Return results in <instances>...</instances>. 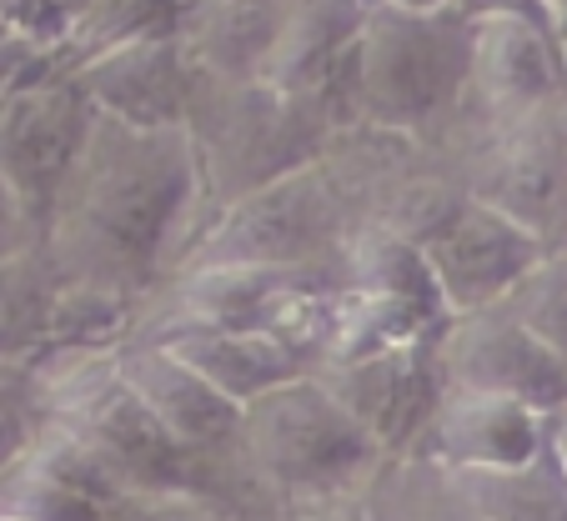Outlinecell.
Instances as JSON below:
<instances>
[{
  "label": "cell",
  "instance_id": "obj_1",
  "mask_svg": "<svg viewBox=\"0 0 567 521\" xmlns=\"http://www.w3.org/2000/svg\"><path fill=\"white\" fill-rule=\"evenodd\" d=\"M202 196V160L186 126L151 131L91 111L41 211V261L55 286L131 301L176 267Z\"/></svg>",
  "mask_w": 567,
  "mask_h": 521
},
{
  "label": "cell",
  "instance_id": "obj_2",
  "mask_svg": "<svg viewBox=\"0 0 567 521\" xmlns=\"http://www.w3.org/2000/svg\"><path fill=\"white\" fill-rule=\"evenodd\" d=\"M472 15L457 6H382L367 0L352 41V116L382 136H417L462 106Z\"/></svg>",
  "mask_w": 567,
  "mask_h": 521
},
{
  "label": "cell",
  "instance_id": "obj_3",
  "mask_svg": "<svg viewBox=\"0 0 567 521\" xmlns=\"http://www.w3.org/2000/svg\"><path fill=\"white\" fill-rule=\"evenodd\" d=\"M236 451L247 457L257 481L297 507L357 497L386 461L372 431L327 392L317 372L291 376L241 406Z\"/></svg>",
  "mask_w": 567,
  "mask_h": 521
},
{
  "label": "cell",
  "instance_id": "obj_4",
  "mask_svg": "<svg viewBox=\"0 0 567 521\" xmlns=\"http://www.w3.org/2000/svg\"><path fill=\"white\" fill-rule=\"evenodd\" d=\"M347 211L327 160H297L281 176L231 196L206 231H196L186 267H311L347 246Z\"/></svg>",
  "mask_w": 567,
  "mask_h": 521
},
{
  "label": "cell",
  "instance_id": "obj_5",
  "mask_svg": "<svg viewBox=\"0 0 567 521\" xmlns=\"http://www.w3.org/2000/svg\"><path fill=\"white\" fill-rule=\"evenodd\" d=\"M41 392H45V421L71 431L126 491H136V497L202 491L192 481V461L202 457L182 451L161 431V421L121 382L111 352H81V362L71 372H61L55 382L41 376Z\"/></svg>",
  "mask_w": 567,
  "mask_h": 521
},
{
  "label": "cell",
  "instance_id": "obj_6",
  "mask_svg": "<svg viewBox=\"0 0 567 521\" xmlns=\"http://www.w3.org/2000/svg\"><path fill=\"white\" fill-rule=\"evenodd\" d=\"M417 256L427 267V281L437 291L442 316H467V311L497 306L527 271L543 261L553 246L493 201H482L462 186L442 216L417 236Z\"/></svg>",
  "mask_w": 567,
  "mask_h": 521
},
{
  "label": "cell",
  "instance_id": "obj_7",
  "mask_svg": "<svg viewBox=\"0 0 567 521\" xmlns=\"http://www.w3.org/2000/svg\"><path fill=\"white\" fill-rule=\"evenodd\" d=\"M427 352L437 386H447V392L507 396V402H523L543 416L567 406V362L533 326H523L503 301L467 311V316H442Z\"/></svg>",
  "mask_w": 567,
  "mask_h": 521
},
{
  "label": "cell",
  "instance_id": "obj_8",
  "mask_svg": "<svg viewBox=\"0 0 567 521\" xmlns=\"http://www.w3.org/2000/svg\"><path fill=\"white\" fill-rule=\"evenodd\" d=\"M472 196L493 201L547 246L567 236V96L533 116L487 126V146L467 181Z\"/></svg>",
  "mask_w": 567,
  "mask_h": 521
},
{
  "label": "cell",
  "instance_id": "obj_9",
  "mask_svg": "<svg viewBox=\"0 0 567 521\" xmlns=\"http://www.w3.org/2000/svg\"><path fill=\"white\" fill-rule=\"evenodd\" d=\"M557 96H567V61L533 6H497L472 15L462 106L477 111L482 126L533 116Z\"/></svg>",
  "mask_w": 567,
  "mask_h": 521
},
{
  "label": "cell",
  "instance_id": "obj_10",
  "mask_svg": "<svg viewBox=\"0 0 567 521\" xmlns=\"http://www.w3.org/2000/svg\"><path fill=\"white\" fill-rule=\"evenodd\" d=\"M75 81V91L86 96L91 111L101 116H116L126 126H186L196 101V65L186 55L182 35H146V41L116 45V51H101L91 61L71 65L65 71Z\"/></svg>",
  "mask_w": 567,
  "mask_h": 521
},
{
  "label": "cell",
  "instance_id": "obj_11",
  "mask_svg": "<svg viewBox=\"0 0 567 521\" xmlns=\"http://www.w3.org/2000/svg\"><path fill=\"white\" fill-rule=\"evenodd\" d=\"M427 341H402V346H377L362 356H337L311 372L327 382V392L372 431V441L392 457V451L412 447L427 421L432 402H437V372H432Z\"/></svg>",
  "mask_w": 567,
  "mask_h": 521
},
{
  "label": "cell",
  "instance_id": "obj_12",
  "mask_svg": "<svg viewBox=\"0 0 567 521\" xmlns=\"http://www.w3.org/2000/svg\"><path fill=\"white\" fill-rule=\"evenodd\" d=\"M412 451L432 471L517 467V461H533L547 451V416L523 402H507V396L442 386Z\"/></svg>",
  "mask_w": 567,
  "mask_h": 521
},
{
  "label": "cell",
  "instance_id": "obj_13",
  "mask_svg": "<svg viewBox=\"0 0 567 521\" xmlns=\"http://www.w3.org/2000/svg\"><path fill=\"white\" fill-rule=\"evenodd\" d=\"M91 106L65 71L0 96V176L21 186L35 211H45L61 170L71 166Z\"/></svg>",
  "mask_w": 567,
  "mask_h": 521
},
{
  "label": "cell",
  "instance_id": "obj_14",
  "mask_svg": "<svg viewBox=\"0 0 567 521\" xmlns=\"http://www.w3.org/2000/svg\"><path fill=\"white\" fill-rule=\"evenodd\" d=\"M126 491L71 431L45 421L35 447L0 477V517L16 521H106Z\"/></svg>",
  "mask_w": 567,
  "mask_h": 521
},
{
  "label": "cell",
  "instance_id": "obj_15",
  "mask_svg": "<svg viewBox=\"0 0 567 521\" xmlns=\"http://www.w3.org/2000/svg\"><path fill=\"white\" fill-rule=\"evenodd\" d=\"M116 372L121 382L136 392V402L161 421V431L192 457H212V451L236 447V421L241 406H231L216 386H206L176 352H166L156 336H141L121 346Z\"/></svg>",
  "mask_w": 567,
  "mask_h": 521
},
{
  "label": "cell",
  "instance_id": "obj_16",
  "mask_svg": "<svg viewBox=\"0 0 567 521\" xmlns=\"http://www.w3.org/2000/svg\"><path fill=\"white\" fill-rule=\"evenodd\" d=\"M166 352H176L206 386L226 396L231 406L257 402L261 392L311 372V362L277 331L257 326H196V321H166L156 331Z\"/></svg>",
  "mask_w": 567,
  "mask_h": 521
},
{
  "label": "cell",
  "instance_id": "obj_17",
  "mask_svg": "<svg viewBox=\"0 0 567 521\" xmlns=\"http://www.w3.org/2000/svg\"><path fill=\"white\" fill-rule=\"evenodd\" d=\"M447 497L472 521H567V481L543 457L487 471H442Z\"/></svg>",
  "mask_w": 567,
  "mask_h": 521
},
{
  "label": "cell",
  "instance_id": "obj_18",
  "mask_svg": "<svg viewBox=\"0 0 567 521\" xmlns=\"http://www.w3.org/2000/svg\"><path fill=\"white\" fill-rule=\"evenodd\" d=\"M186 0H81L55 21V55L61 71L91 61L101 51L146 41V35H166L182 25Z\"/></svg>",
  "mask_w": 567,
  "mask_h": 521
},
{
  "label": "cell",
  "instance_id": "obj_19",
  "mask_svg": "<svg viewBox=\"0 0 567 521\" xmlns=\"http://www.w3.org/2000/svg\"><path fill=\"white\" fill-rule=\"evenodd\" d=\"M45 431V392L41 372L16 356H0V477L35 447Z\"/></svg>",
  "mask_w": 567,
  "mask_h": 521
},
{
  "label": "cell",
  "instance_id": "obj_20",
  "mask_svg": "<svg viewBox=\"0 0 567 521\" xmlns=\"http://www.w3.org/2000/svg\"><path fill=\"white\" fill-rule=\"evenodd\" d=\"M503 306L513 311L523 326H533L537 336H543L547 346L567 362V271H563V261H557L553 251H547L543 261H537V267L527 271L513 291H507Z\"/></svg>",
  "mask_w": 567,
  "mask_h": 521
},
{
  "label": "cell",
  "instance_id": "obj_21",
  "mask_svg": "<svg viewBox=\"0 0 567 521\" xmlns=\"http://www.w3.org/2000/svg\"><path fill=\"white\" fill-rule=\"evenodd\" d=\"M45 75H61L55 41L25 25H0V96H11L21 85H35Z\"/></svg>",
  "mask_w": 567,
  "mask_h": 521
},
{
  "label": "cell",
  "instance_id": "obj_22",
  "mask_svg": "<svg viewBox=\"0 0 567 521\" xmlns=\"http://www.w3.org/2000/svg\"><path fill=\"white\" fill-rule=\"evenodd\" d=\"M106 521H241V517L206 501L202 491H156V497H126Z\"/></svg>",
  "mask_w": 567,
  "mask_h": 521
},
{
  "label": "cell",
  "instance_id": "obj_23",
  "mask_svg": "<svg viewBox=\"0 0 567 521\" xmlns=\"http://www.w3.org/2000/svg\"><path fill=\"white\" fill-rule=\"evenodd\" d=\"M35 251H41V211L25 201L21 186L0 176V267Z\"/></svg>",
  "mask_w": 567,
  "mask_h": 521
},
{
  "label": "cell",
  "instance_id": "obj_24",
  "mask_svg": "<svg viewBox=\"0 0 567 521\" xmlns=\"http://www.w3.org/2000/svg\"><path fill=\"white\" fill-rule=\"evenodd\" d=\"M297 521H386V517L372 507V501H362V491H357V497H337V501H317V507H301Z\"/></svg>",
  "mask_w": 567,
  "mask_h": 521
},
{
  "label": "cell",
  "instance_id": "obj_25",
  "mask_svg": "<svg viewBox=\"0 0 567 521\" xmlns=\"http://www.w3.org/2000/svg\"><path fill=\"white\" fill-rule=\"evenodd\" d=\"M547 461H553L557 477L567 481V406L547 416Z\"/></svg>",
  "mask_w": 567,
  "mask_h": 521
},
{
  "label": "cell",
  "instance_id": "obj_26",
  "mask_svg": "<svg viewBox=\"0 0 567 521\" xmlns=\"http://www.w3.org/2000/svg\"><path fill=\"white\" fill-rule=\"evenodd\" d=\"M382 6H408V11H432V6H452V0H382Z\"/></svg>",
  "mask_w": 567,
  "mask_h": 521
},
{
  "label": "cell",
  "instance_id": "obj_27",
  "mask_svg": "<svg viewBox=\"0 0 567 521\" xmlns=\"http://www.w3.org/2000/svg\"><path fill=\"white\" fill-rule=\"evenodd\" d=\"M553 256H557V261H563V271H567V236H563V241L553 246Z\"/></svg>",
  "mask_w": 567,
  "mask_h": 521
},
{
  "label": "cell",
  "instance_id": "obj_28",
  "mask_svg": "<svg viewBox=\"0 0 567 521\" xmlns=\"http://www.w3.org/2000/svg\"><path fill=\"white\" fill-rule=\"evenodd\" d=\"M0 521H16V517H0Z\"/></svg>",
  "mask_w": 567,
  "mask_h": 521
}]
</instances>
